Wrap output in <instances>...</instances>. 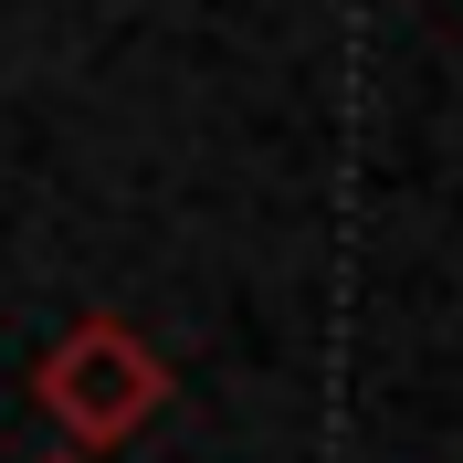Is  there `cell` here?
<instances>
[{"label": "cell", "mask_w": 463, "mask_h": 463, "mask_svg": "<svg viewBox=\"0 0 463 463\" xmlns=\"http://www.w3.org/2000/svg\"><path fill=\"white\" fill-rule=\"evenodd\" d=\"M32 401L53 411V421L85 442V453H106V442H127L147 411L169 401V369L147 358V337H137L127 317H85L74 337H53V347H43V369H32Z\"/></svg>", "instance_id": "1"}]
</instances>
